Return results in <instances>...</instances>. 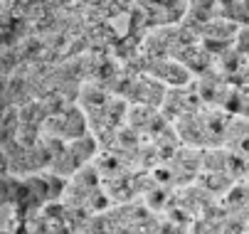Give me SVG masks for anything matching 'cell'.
Wrapping results in <instances>:
<instances>
[{"label":"cell","mask_w":249,"mask_h":234,"mask_svg":"<svg viewBox=\"0 0 249 234\" xmlns=\"http://www.w3.org/2000/svg\"><path fill=\"white\" fill-rule=\"evenodd\" d=\"M20 229V212L15 202H0V234H15Z\"/></svg>","instance_id":"6da1fadb"}]
</instances>
